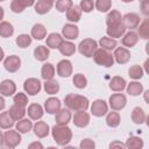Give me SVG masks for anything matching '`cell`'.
I'll return each mask as SVG.
<instances>
[{
	"label": "cell",
	"mask_w": 149,
	"mask_h": 149,
	"mask_svg": "<svg viewBox=\"0 0 149 149\" xmlns=\"http://www.w3.org/2000/svg\"><path fill=\"white\" fill-rule=\"evenodd\" d=\"M51 135L54 141L61 147H66L72 140V130L70 127H68V125L56 123L51 128Z\"/></svg>",
	"instance_id": "obj_1"
},
{
	"label": "cell",
	"mask_w": 149,
	"mask_h": 149,
	"mask_svg": "<svg viewBox=\"0 0 149 149\" xmlns=\"http://www.w3.org/2000/svg\"><path fill=\"white\" fill-rule=\"evenodd\" d=\"M64 104L70 111H86L90 107V101L86 97L74 93H69L64 98Z\"/></svg>",
	"instance_id": "obj_2"
},
{
	"label": "cell",
	"mask_w": 149,
	"mask_h": 149,
	"mask_svg": "<svg viewBox=\"0 0 149 149\" xmlns=\"http://www.w3.org/2000/svg\"><path fill=\"white\" fill-rule=\"evenodd\" d=\"M93 59L95 62V64L104 66V68H111L114 65V57L113 55L101 48H98L93 55Z\"/></svg>",
	"instance_id": "obj_3"
},
{
	"label": "cell",
	"mask_w": 149,
	"mask_h": 149,
	"mask_svg": "<svg viewBox=\"0 0 149 149\" xmlns=\"http://www.w3.org/2000/svg\"><path fill=\"white\" fill-rule=\"evenodd\" d=\"M97 49H98V42L93 38H84L83 41H80V43L78 45L79 52L87 58L93 57Z\"/></svg>",
	"instance_id": "obj_4"
},
{
	"label": "cell",
	"mask_w": 149,
	"mask_h": 149,
	"mask_svg": "<svg viewBox=\"0 0 149 149\" xmlns=\"http://www.w3.org/2000/svg\"><path fill=\"white\" fill-rule=\"evenodd\" d=\"M21 143V135L17 130L9 129L3 134V146L7 148H16Z\"/></svg>",
	"instance_id": "obj_5"
},
{
	"label": "cell",
	"mask_w": 149,
	"mask_h": 149,
	"mask_svg": "<svg viewBox=\"0 0 149 149\" xmlns=\"http://www.w3.org/2000/svg\"><path fill=\"white\" fill-rule=\"evenodd\" d=\"M42 88V83L37 78H28L23 83V90L28 95H36Z\"/></svg>",
	"instance_id": "obj_6"
},
{
	"label": "cell",
	"mask_w": 149,
	"mask_h": 149,
	"mask_svg": "<svg viewBox=\"0 0 149 149\" xmlns=\"http://www.w3.org/2000/svg\"><path fill=\"white\" fill-rule=\"evenodd\" d=\"M108 104H109V107L113 109V111H121L125 108L126 104H127V98L125 94L122 93H114L109 97L108 99Z\"/></svg>",
	"instance_id": "obj_7"
},
{
	"label": "cell",
	"mask_w": 149,
	"mask_h": 149,
	"mask_svg": "<svg viewBox=\"0 0 149 149\" xmlns=\"http://www.w3.org/2000/svg\"><path fill=\"white\" fill-rule=\"evenodd\" d=\"M108 112V105L105 100L102 99H97L92 102L91 105V113L97 116V118H100V116H104L106 113Z\"/></svg>",
	"instance_id": "obj_8"
},
{
	"label": "cell",
	"mask_w": 149,
	"mask_h": 149,
	"mask_svg": "<svg viewBox=\"0 0 149 149\" xmlns=\"http://www.w3.org/2000/svg\"><path fill=\"white\" fill-rule=\"evenodd\" d=\"M114 62L118 64H126L130 59V51L125 47H116L113 52Z\"/></svg>",
	"instance_id": "obj_9"
},
{
	"label": "cell",
	"mask_w": 149,
	"mask_h": 149,
	"mask_svg": "<svg viewBox=\"0 0 149 149\" xmlns=\"http://www.w3.org/2000/svg\"><path fill=\"white\" fill-rule=\"evenodd\" d=\"M121 21H122L123 26L126 27V29L133 30V29L137 28V26L141 22V19L136 13H127V14H125L122 16Z\"/></svg>",
	"instance_id": "obj_10"
},
{
	"label": "cell",
	"mask_w": 149,
	"mask_h": 149,
	"mask_svg": "<svg viewBox=\"0 0 149 149\" xmlns=\"http://www.w3.org/2000/svg\"><path fill=\"white\" fill-rule=\"evenodd\" d=\"M126 27L123 26L122 21L115 23V24H112V26H108L107 29H106V34L108 37H112V38H121L125 33H126Z\"/></svg>",
	"instance_id": "obj_11"
},
{
	"label": "cell",
	"mask_w": 149,
	"mask_h": 149,
	"mask_svg": "<svg viewBox=\"0 0 149 149\" xmlns=\"http://www.w3.org/2000/svg\"><path fill=\"white\" fill-rule=\"evenodd\" d=\"M3 66L5 69L10 72V73H14L16 72L20 68H21V59L19 56L16 55H10V56H7L3 61Z\"/></svg>",
	"instance_id": "obj_12"
},
{
	"label": "cell",
	"mask_w": 149,
	"mask_h": 149,
	"mask_svg": "<svg viewBox=\"0 0 149 149\" xmlns=\"http://www.w3.org/2000/svg\"><path fill=\"white\" fill-rule=\"evenodd\" d=\"M90 120H91V116L86 111H78L74 113V115L72 118L73 125L79 128H84V127L88 126Z\"/></svg>",
	"instance_id": "obj_13"
},
{
	"label": "cell",
	"mask_w": 149,
	"mask_h": 149,
	"mask_svg": "<svg viewBox=\"0 0 149 149\" xmlns=\"http://www.w3.org/2000/svg\"><path fill=\"white\" fill-rule=\"evenodd\" d=\"M56 70H57V74L62 78H68L72 74V63L69 61V59H62L58 62L57 66H56Z\"/></svg>",
	"instance_id": "obj_14"
},
{
	"label": "cell",
	"mask_w": 149,
	"mask_h": 149,
	"mask_svg": "<svg viewBox=\"0 0 149 149\" xmlns=\"http://www.w3.org/2000/svg\"><path fill=\"white\" fill-rule=\"evenodd\" d=\"M79 35V29L78 27L74 24V23H66L63 26L62 28V36L68 40V41H72V40H76Z\"/></svg>",
	"instance_id": "obj_15"
},
{
	"label": "cell",
	"mask_w": 149,
	"mask_h": 149,
	"mask_svg": "<svg viewBox=\"0 0 149 149\" xmlns=\"http://www.w3.org/2000/svg\"><path fill=\"white\" fill-rule=\"evenodd\" d=\"M16 92V84L10 79H3L0 83V94L3 97H10Z\"/></svg>",
	"instance_id": "obj_16"
},
{
	"label": "cell",
	"mask_w": 149,
	"mask_h": 149,
	"mask_svg": "<svg viewBox=\"0 0 149 149\" xmlns=\"http://www.w3.org/2000/svg\"><path fill=\"white\" fill-rule=\"evenodd\" d=\"M72 119L71 111L69 108H59L55 113V121L57 125H68Z\"/></svg>",
	"instance_id": "obj_17"
},
{
	"label": "cell",
	"mask_w": 149,
	"mask_h": 149,
	"mask_svg": "<svg viewBox=\"0 0 149 149\" xmlns=\"http://www.w3.org/2000/svg\"><path fill=\"white\" fill-rule=\"evenodd\" d=\"M27 114L29 116L30 120H40L42 119L43 114H44V109L43 107L40 105V104H30L28 106V109H27Z\"/></svg>",
	"instance_id": "obj_18"
},
{
	"label": "cell",
	"mask_w": 149,
	"mask_h": 149,
	"mask_svg": "<svg viewBox=\"0 0 149 149\" xmlns=\"http://www.w3.org/2000/svg\"><path fill=\"white\" fill-rule=\"evenodd\" d=\"M34 133L38 139H44L49 135L50 133V127L47 122L44 121H36V123L33 126Z\"/></svg>",
	"instance_id": "obj_19"
},
{
	"label": "cell",
	"mask_w": 149,
	"mask_h": 149,
	"mask_svg": "<svg viewBox=\"0 0 149 149\" xmlns=\"http://www.w3.org/2000/svg\"><path fill=\"white\" fill-rule=\"evenodd\" d=\"M139 38H140V37L137 36V34H136L135 31L129 30L128 33H125V35L122 36L121 43H122V45H123L125 48H133L134 45L137 44Z\"/></svg>",
	"instance_id": "obj_20"
},
{
	"label": "cell",
	"mask_w": 149,
	"mask_h": 149,
	"mask_svg": "<svg viewBox=\"0 0 149 149\" xmlns=\"http://www.w3.org/2000/svg\"><path fill=\"white\" fill-rule=\"evenodd\" d=\"M65 13H66V20L69 22H71V23H76L81 19V13L83 12H81L79 6L72 5Z\"/></svg>",
	"instance_id": "obj_21"
},
{
	"label": "cell",
	"mask_w": 149,
	"mask_h": 149,
	"mask_svg": "<svg viewBox=\"0 0 149 149\" xmlns=\"http://www.w3.org/2000/svg\"><path fill=\"white\" fill-rule=\"evenodd\" d=\"M61 108V100L55 97H50L44 101V109L48 114H55Z\"/></svg>",
	"instance_id": "obj_22"
},
{
	"label": "cell",
	"mask_w": 149,
	"mask_h": 149,
	"mask_svg": "<svg viewBox=\"0 0 149 149\" xmlns=\"http://www.w3.org/2000/svg\"><path fill=\"white\" fill-rule=\"evenodd\" d=\"M63 41H64V37L61 34H58V33H51V34L48 35V37L45 40V44L50 49H58L59 44Z\"/></svg>",
	"instance_id": "obj_23"
},
{
	"label": "cell",
	"mask_w": 149,
	"mask_h": 149,
	"mask_svg": "<svg viewBox=\"0 0 149 149\" xmlns=\"http://www.w3.org/2000/svg\"><path fill=\"white\" fill-rule=\"evenodd\" d=\"M52 0H37V2L35 3V12L40 15H44L52 8Z\"/></svg>",
	"instance_id": "obj_24"
},
{
	"label": "cell",
	"mask_w": 149,
	"mask_h": 149,
	"mask_svg": "<svg viewBox=\"0 0 149 149\" xmlns=\"http://www.w3.org/2000/svg\"><path fill=\"white\" fill-rule=\"evenodd\" d=\"M8 113H9V115L12 116V119L14 121H19V120H21V119L24 118V115L27 114V111H26V107H22L20 105L14 104L8 109Z\"/></svg>",
	"instance_id": "obj_25"
},
{
	"label": "cell",
	"mask_w": 149,
	"mask_h": 149,
	"mask_svg": "<svg viewBox=\"0 0 149 149\" xmlns=\"http://www.w3.org/2000/svg\"><path fill=\"white\" fill-rule=\"evenodd\" d=\"M126 85H127V83H126L125 78H122V77H120V76L113 77V78L111 79L109 84H108L109 88H111L113 92H121V91L126 87Z\"/></svg>",
	"instance_id": "obj_26"
},
{
	"label": "cell",
	"mask_w": 149,
	"mask_h": 149,
	"mask_svg": "<svg viewBox=\"0 0 149 149\" xmlns=\"http://www.w3.org/2000/svg\"><path fill=\"white\" fill-rule=\"evenodd\" d=\"M30 36L35 40H43L45 36H47V28L42 24V23H36L31 28V31H30Z\"/></svg>",
	"instance_id": "obj_27"
},
{
	"label": "cell",
	"mask_w": 149,
	"mask_h": 149,
	"mask_svg": "<svg viewBox=\"0 0 149 149\" xmlns=\"http://www.w3.org/2000/svg\"><path fill=\"white\" fill-rule=\"evenodd\" d=\"M49 56H50V50L45 45H37L34 49V57L40 62L47 61L49 58Z\"/></svg>",
	"instance_id": "obj_28"
},
{
	"label": "cell",
	"mask_w": 149,
	"mask_h": 149,
	"mask_svg": "<svg viewBox=\"0 0 149 149\" xmlns=\"http://www.w3.org/2000/svg\"><path fill=\"white\" fill-rule=\"evenodd\" d=\"M58 50L63 56H68L69 57V56H72L76 52V45L71 41H63L59 44Z\"/></svg>",
	"instance_id": "obj_29"
},
{
	"label": "cell",
	"mask_w": 149,
	"mask_h": 149,
	"mask_svg": "<svg viewBox=\"0 0 149 149\" xmlns=\"http://www.w3.org/2000/svg\"><path fill=\"white\" fill-rule=\"evenodd\" d=\"M99 45L101 49H105L107 51H111V50H114L118 45V42L115 38H112V37H108V36H104L99 40Z\"/></svg>",
	"instance_id": "obj_30"
},
{
	"label": "cell",
	"mask_w": 149,
	"mask_h": 149,
	"mask_svg": "<svg viewBox=\"0 0 149 149\" xmlns=\"http://www.w3.org/2000/svg\"><path fill=\"white\" fill-rule=\"evenodd\" d=\"M55 66L51 64V63H44L42 65V69H41V77L44 79V80H48V79H54L55 77Z\"/></svg>",
	"instance_id": "obj_31"
},
{
	"label": "cell",
	"mask_w": 149,
	"mask_h": 149,
	"mask_svg": "<svg viewBox=\"0 0 149 149\" xmlns=\"http://www.w3.org/2000/svg\"><path fill=\"white\" fill-rule=\"evenodd\" d=\"M146 112L141 107H134L132 111V121L136 125H141L146 121Z\"/></svg>",
	"instance_id": "obj_32"
},
{
	"label": "cell",
	"mask_w": 149,
	"mask_h": 149,
	"mask_svg": "<svg viewBox=\"0 0 149 149\" xmlns=\"http://www.w3.org/2000/svg\"><path fill=\"white\" fill-rule=\"evenodd\" d=\"M126 90H127V93H128L129 95L136 97V95H140V94L143 92V85H142L141 83L134 80V81H130V83L127 85Z\"/></svg>",
	"instance_id": "obj_33"
},
{
	"label": "cell",
	"mask_w": 149,
	"mask_h": 149,
	"mask_svg": "<svg viewBox=\"0 0 149 149\" xmlns=\"http://www.w3.org/2000/svg\"><path fill=\"white\" fill-rule=\"evenodd\" d=\"M106 123L108 127L111 128H116L119 125H120V121H121V118H120V114L116 112V111H113V112H109V113H106Z\"/></svg>",
	"instance_id": "obj_34"
},
{
	"label": "cell",
	"mask_w": 149,
	"mask_h": 149,
	"mask_svg": "<svg viewBox=\"0 0 149 149\" xmlns=\"http://www.w3.org/2000/svg\"><path fill=\"white\" fill-rule=\"evenodd\" d=\"M43 88L45 91V93L50 94V95H54L56 93H58L59 91V84L54 80V79H48L43 83Z\"/></svg>",
	"instance_id": "obj_35"
},
{
	"label": "cell",
	"mask_w": 149,
	"mask_h": 149,
	"mask_svg": "<svg viewBox=\"0 0 149 149\" xmlns=\"http://www.w3.org/2000/svg\"><path fill=\"white\" fill-rule=\"evenodd\" d=\"M15 128H16V130H17L20 134H26V133H28V132L31 130V128H33V122L30 121V119H24V118H23V119H21V120L17 121Z\"/></svg>",
	"instance_id": "obj_36"
},
{
	"label": "cell",
	"mask_w": 149,
	"mask_h": 149,
	"mask_svg": "<svg viewBox=\"0 0 149 149\" xmlns=\"http://www.w3.org/2000/svg\"><path fill=\"white\" fill-rule=\"evenodd\" d=\"M13 126H14V120L9 115L8 111L1 112L0 113V128L1 129H10Z\"/></svg>",
	"instance_id": "obj_37"
},
{
	"label": "cell",
	"mask_w": 149,
	"mask_h": 149,
	"mask_svg": "<svg viewBox=\"0 0 149 149\" xmlns=\"http://www.w3.org/2000/svg\"><path fill=\"white\" fill-rule=\"evenodd\" d=\"M14 34V27L8 21H1L0 22V36L1 37H10Z\"/></svg>",
	"instance_id": "obj_38"
},
{
	"label": "cell",
	"mask_w": 149,
	"mask_h": 149,
	"mask_svg": "<svg viewBox=\"0 0 149 149\" xmlns=\"http://www.w3.org/2000/svg\"><path fill=\"white\" fill-rule=\"evenodd\" d=\"M137 36L143 38V40H148L149 38V23L148 20L144 19L142 22H140V24L137 26Z\"/></svg>",
	"instance_id": "obj_39"
},
{
	"label": "cell",
	"mask_w": 149,
	"mask_h": 149,
	"mask_svg": "<svg viewBox=\"0 0 149 149\" xmlns=\"http://www.w3.org/2000/svg\"><path fill=\"white\" fill-rule=\"evenodd\" d=\"M143 144H144L143 140L139 136H130L125 143L126 148H128V149H141L143 147Z\"/></svg>",
	"instance_id": "obj_40"
},
{
	"label": "cell",
	"mask_w": 149,
	"mask_h": 149,
	"mask_svg": "<svg viewBox=\"0 0 149 149\" xmlns=\"http://www.w3.org/2000/svg\"><path fill=\"white\" fill-rule=\"evenodd\" d=\"M31 41H33V37L30 35H28V34H21V35H19L16 37L15 43H16V45L19 48L24 49V48H28L31 44Z\"/></svg>",
	"instance_id": "obj_41"
},
{
	"label": "cell",
	"mask_w": 149,
	"mask_h": 149,
	"mask_svg": "<svg viewBox=\"0 0 149 149\" xmlns=\"http://www.w3.org/2000/svg\"><path fill=\"white\" fill-rule=\"evenodd\" d=\"M143 74H144V71H143L142 66H141V65H137V64L132 65V66L129 68V70H128V76H129L132 79H134V80L141 79V78L143 77Z\"/></svg>",
	"instance_id": "obj_42"
},
{
	"label": "cell",
	"mask_w": 149,
	"mask_h": 149,
	"mask_svg": "<svg viewBox=\"0 0 149 149\" xmlns=\"http://www.w3.org/2000/svg\"><path fill=\"white\" fill-rule=\"evenodd\" d=\"M121 19H122L121 13H120L119 10L112 9V10L107 14V16H106V24H107V27H108V26H112V24H115V23L120 22Z\"/></svg>",
	"instance_id": "obj_43"
},
{
	"label": "cell",
	"mask_w": 149,
	"mask_h": 149,
	"mask_svg": "<svg viewBox=\"0 0 149 149\" xmlns=\"http://www.w3.org/2000/svg\"><path fill=\"white\" fill-rule=\"evenodd\" d=\"M94 7L100 13H106L112 8V0H95Z\"/></svg>",
	"instance_id": "obj_44"
},
{
	"label": "cell",
	"mask_w": 149,
	"mask_h": 149,
	"mask_svg": "<svg viewBox=\"0 0 149 149\" xmlns=\"http://www.w3.org/2000/svg\"><path fill=\"white\" fill-rule=\"evenodd\" d=\"M72 83H73V85H74L77 88H79V90L85 88V87L87 86V79H86V77H85L83 73H77V74H74V76H73V79H72Z\"/></svg>",
	"instance_id": "obj_45"
},
{
	"label": "cell",
	"mask_w": 149,
	"mask_h": 149,
	"mask_svg": "<svg viewBox=\"0 0 149 149\" xmlns=\"http://www.w3.org/2000/svg\"><path fill=\"white\" fill-rule=\"evenodd\" d=\"M13 101H14V104L20 105L22 107H26L28 105V102H29L28 101V95L26 93H23V92H19V93L15 92V95L13 97Z\"/></svg>",
	"instance_id": "obj_46"
},
{
	"label": "cell",
	"mask_w": 149,
	"mask_h": 149,
	"mask_svg": "<svg viewBox=\"0 0 149 149\" xmlns=\"http://www.w3.org/2000/svg\"><path fill=\"white\" fill-rule=\"evenodd\" d=\"M73 5L72 0H56L55 7L59 13H64L66 12L71 6Z\"/></svg>",
	"instance_id": "obj_47"
},
{
	"label": "cell",
	"mask_w": 149,
	"mask_h": 149,
	"mask_svg": "<svg viewBox=\"0 0 149 149\" xmlns=\"http://www.w3.org/2000/svg\"><path fill=\"white\" fill-rule=\"evenodd\" d=\"M79 7H80L81 12L91 13L94 9V2H93V0H80Z\"/></svg>",
	"instance_id": "obj_48"
},
{
	"label": "cell",
	"mask_w": 149,
	"mask_h": 149,
	"mask_svg": "<svg viewBox=\"0 0 149 149\" xmlns=\"http://www.w3.org/2000/svg\"><path fill=\"white\" fill-rule=\"evenodd\" d=\"M94 147H95V143L91 139H84L79 143V148L80 149H94Z\"/></svg>",
	"instance_id": "obj_49"
},
{
	"label": "cell",
	"mask_w": 149,
	"mask_h": 149,
	"mask_svg": "<svg viewBox=\"0 0 149 149\" xmlns=\"http://www.w3.org/2000/svg\"><path fill=\"white\" fill-rule=\"evenodd\" d=\"M10 9H12L13 13H22L24 10V7L17 0H12V2H10Z\"/></svg>",
	"instance_id": "obj_50"
},
{
	"label": "cell",
	"mask_w": 149,
	"mask_h": 149,
	"mask_svg": "<svg viewBox=\"0 0 149 149\" xmlns=\"http://www.w3.org/2000/svg\"><path fill=\"white\" fill-rule=\"evenodd\" d=\"M141 10H142V13H143L146 16L149 15V1L141 2Z\"/></svg>",
	"instance_id": "obj_51"
},
{
	"label": "cell",
	"mask_w": 149,
	"mask_h": 149,
	"mask_svg": "<svg viewBox=\"0 0 149 149\" xmlns=\"http://www.w3.org/2000/svg\"><path fill=\"white\" fill-rule=\"evenodd\" d=\"M109 148L111 149H113V148H120V149H122V148H126V146H125V143H122L120 141H113V142L109 143Z\"/></svg>",
	"instance_id": "obj_52"
},
{
	"label": "cell",
	"mask_w": 149,
	"mask_h": 149,
	"mask_svg": "<svg viewBox=\"0 0 149 149\" xmlns=\"http://www.w3.org/2000/svg\"><path fill=\"white\" fill-rule=\"evenodd\" d=\"M24 8H27V7H30V6H33V5H35V0H17Z\"/></svg>",
	"instance_id": "obj_53"
},
{
	"label": "cell",
	"mask_w": 149,
	"mask_h": 149,
	"mask_svg": "<svg viewBox=\"0 0 149 149\" xmlns=\"http://www.w3.org/2000/svg\"><path fill=\"white\" fill-rule=\"evenodd\" d=\"M29 149H42L43 148V144L41 142H33L28 146Z\"/></svg>",
	"instance_id": "obj_54"
},
{
	"label": "cell",
	"mask_w": 149,
	"mask_h": 149,
	"mask_svg": "<svg viewBox=\"0 0 149 149\" xmlns=\"http://www.w3.org/2000/svg\"><path fill=\"white\" fill-rule=\"evenodd\" d=\"M5 107H6V101H5L3 97L0 94V112H2L5 109Z\"/></svg>",
	"instance_id": "obj_55"
},
{
	"label": "cell",
	"mask_w": 149,
	"mask_h": 149,
	"mask_svg": "<svg viewBox=\"0 0 149 149\" xmlns=\"http://www.w3.org/2000/svg\"><path fill=\"white\" fill-rule=\"evenodd\" d=\"M3 16H5V10H3V8H2L1 6H0V22L2 21Z\"/></svg>",
	"instance_id": "obj_56"
},
{
	"label": "cell",
	"mask_w": 149,
	"mask_h": 149,
	"mask_svg": "<svg viewBox=\"0 0 149 149\" xmlns=\"http://www.w3.org/2000/svg\"><path fill=\"white\" fill-rule=\"evenodd\" d=\"M5 58V52H3V50H2V48L0 47V62L2 61Z\"/></svg>",
	"instance_id": "obj_57"
},
{
	"label": "cell",
	"mask_w": 149,
	"mask_h": 149,
	"mask_svg": "<svg viewBox=\"0 0 149 149\" xmlns=\"http://www.w3.org/2000/svg\"><path fill=\"white\" fill-rule=\"evenodd\" d=\"M1 146H3V134L1 133V130H0V147Z\"/></svg>",
	"instance_id": "obj_58"
},
{
	"label": "cell",
	"mask_w": 149,
	"mask_h": 149,
	"mask_svg": "<svg viewBox=\"0 0 149 149\" xmlns=\"http://www.w3.org/2000/svg\"><path fill=\"white\" fill-rule=\"evenodd\" d=\"M122 2H126V3H128V2H133L134 0H121Z\"/></svg>",
	"instance_id": "obj_59"
},
{
	"label": "cell",
	"mask_w": 149,
	"mask_h": 149,
	"mask_svg": "<svg viewBox=\"0 0 149 149\" xmlns=\"http://www.w3.org/2000/svg\"><path fill=\"white\" fill-rule=\"evenodd\" d=\"M140 2H144V1H149V0H139Z\"/></svg>",
	"instance_id": "obj_60"
},
{
	"label": "cell",
	"mask_w": 149,
	"mask_h": 149,
	"mask_svg": "<svg viewBox=\"0 0 149 149\" xmlns=\"http://www.w3.org/2000/svg\"><path fill=\"white\" fill-rule=\"evenodd\" d=\"M2 1H6V0H0V2H2Z\"/></svg>",
	"instance_id": "obj_61"
},
{
	"label": "cell",
	"mask_w": 149,
	"mask_h": 149,
	"mask_svg": "<svg viewBox=\"0 0 149 149\" xmlns=\"http://www.w3.org/2000/svg\"><path fill=\"white\" fill-rule=\"evenodd\" d=\"M52 1H55V0H52Z\"/></svg>",
	"instance_id": "obj_62"
}]
</instances>
